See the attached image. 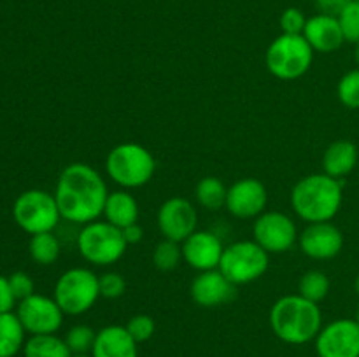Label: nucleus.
Returning a JSON list of instances; mask_svg holds the SVG:
<instances>
[{
  "instance_id": "obj_1",
  "label": "nucleus",
  "mask_w": 359,
  "mask_h": 357,
  "mask_svg": "<svg viewBox=\"0 0 359 357\" xmlns=\"http://www.w3.org/2000/svg\"><path fill=\"white\" fill-rule=\"evenodd\" d=\"M109 191L104 177L88 163H72L60 174L55 189L62 219L88 224L104 214Z\"/></svg>"
},
{
  "instance_id": "obj_2",
  "label": "nucleus",
  "mask_w": 359,
  "mask_h": 357,
  "mask_svg": "<svg viewBox=\"0 0 359 357\" xmlns=\"http://www.w3.org/2000/svg\"><path fill=\"white\" fill-rule=\"evenodd\" d=\"M270 328L280 342L305 345L321 331V308L300 294H286L270 308Z\"/></svg>"
},
{
  "instance_id": "obj_3",
  "label": "nucleus",
  "mask_w": 359,
  "mask_h": 357,
  "mask_svg": "<svg viewBox=\"0 0 359 357\" xmlns=\"http://www.w3.org/2000/svg\"><path fill=\"white\" fill-rule=\"evenodd\" d=\"M342 202V182L325 172L300 178L291 191V206L307 224L332 220L339 214Z\"/></svg>"
},
{
  "instance_id": "obj_4",
  "label": "nucleus",
  "mask_w": 359,
  "mask_h": 357,
  "mask_svg": "<svg viewBox=\"0 0 359 357\" xmlns=\"http://www.w3.org/2000/svg\"><path fill=\"white\" fill-rule=\"evenodd\" d=\"M105 172L123 189L146 186L156 172V160L146 147L137 142L118 144L105 158Z\"/></svg>"
},
{
  "instance_id": "obj_5",
  "label": "nucleus",
  "mask_w": 359,
  "mask_h": 357,
  "mask_svg": "<svg viewBox=\"0 0 359 357\" xmlns=\"http://www.w3.org/2000/svg\"><path fill=\"white\" fill-rule=\"evenodd\" d=\"M314 59V49L304 35L280 34L270 42L265 52V65L273 77L294 80L305 76Z\"/></svg>"
},
{
  "instance_id": "obj_6",
  "label": "nucleus",
  "mask_w": 359,
  "mask_h": 357,
  "mask_svg": "<svg viewBox=\"0 0 359 357\" xmlns=\"http://www.w3.org/2000/svg\"><path fill=\"white\" fill-rule=\"evenodd\" d=\"M126 244L123 231L107 220L84 224L77 234V248L84 261L95 266H111L125 255Z\"/></svg>"
},
{
  "instance_id": "obj_7",
  "label": "nucleus",
  "mask_w": 359,
  "mask_h": 357,
  "mask_svg": "<svg viewBox=\"0 0 359 357\" xmlns=\"http://www.w3.org/2000/svg\"><path fill=\"white\" fill-rule=\"evenodd\" d=\"M53 298L65 315L86 314L100 298L98 276L83 266L67 270L56 280Z\"/></svg>"
},
{
  "instance_id": "obj_8",
  "label": "nucleus",
  "mask_w": 359,
  "mask_h": 357,
  "mask_svg": "<svg viewBox=\"0 0 359 357\" xmlns=\"http://www.w3.org/2000/svg\"><path fill=\"white\" fill-rule=\"evenodd\" d=\"M269 252L255 240H241L224 247L219 270L235 286H244L262 279L269 270Z\"/></svg>"
},
{
  "instance_id": "obj_9",
  "label": "nucleus",
  "mask_w": 359,
  "mask_h": 357,
  "mask_svg": "<svg viewBox=\"0 0 359 357\" xmlns=\"http://www.w3.org/2000/svg\"><path fill=\"white\" fill-rule=\"evenodd\" d=\"M13 216L18 226L30 234L53 231L62 219L55 195L42 189H28L14 202Z\"/></svg>"
},
{
  "instance_id": "obj_10",
  "label": "nucleus",
  "mask_w": 359,
  "mask_h": 357,
  "mask_svg": "<svg viewBox=\"0 0 359 357\" xmlns=\"http://www.w3.org/2000/svg\"><path fill=\"white\" fill-rule=\"evenodd\" d=\"M255 241L269 254H283L293 248L298 240L297 224L287 214L270 210L258 216L252 224Z\"/></svg>"
},
{
  "instance_id": "obj_11",
  "label": "nucleus",
  "mask_w": 359,
  "mask_h": 357,
  "mask_svg": "<svg viewBox=\"0 0 359 357\" xmlns=\"http://www.w3.org/2000/svg\"><path fill=\"white\" fill-rule=\"evenodd\" d=\"M18 317L30 335H56L63 324V310L55 298L32 294L20 301Z\"/></svg>"
},
{
  "instance_id": "obj_12",
  "label": "nucleus",
  "mask_w": 359,
  "mask_h": 357,
  "mask_svg": "<svg viewBox=\"0 0 359 357\" xmlns=\"http://www.w3.org/2000/svg\"><path fill=\"white\" fill-rule=\"evenodd\" d=\"M314 346L318 357H359V324L354 318H337L323 326Z\"/></svg>"
},
{
  "instance_id": "obj_13",
  "label": "nucleus",
  "mask_w": 359,
  "mask_h": 357,
  "mask_svg": "<svg viewBox=\"0 0 359 357\" xmlns=\"http://www.w3.org/2000/svg\"><path fill=\"white\" fill-rule=\"evenodd\" d=\"M198 212L189 200L174 196L161 203L158 210V230L167 240L182 244L189 234L196 231Z\"/></svg>"
},
{
  "instance_id": "obj_14",
  "label": "nucleus",
  "mask_w": 359,
  "mask_h": 357,
  "mask_svg": "<svg viewBox=\"0 0 359 357\" xmlns=\"http://www.w3.org/2000/svg\"><path fill=\"white\" fill-rule=\"evenodd\" d=\"M269 192L258 178H241L228 188L226 209L237 219H256L265 212Z\"/></svg>"
},
{
  "instance_id": "obj_15",
  "label": "nucleus",
  "mask_w": 359,
  "mask_h": 357,
  "mask_svg": "<svg viewBox=\"0 0 359 357\" xmlns=\"http://www.w3.org/2000/svg\"><path fill=\"white\" fill-rule=\"evenodd\" d=\"M298 245L307 258L325 261L339 255L344 248V234L332 220L311 223L298 234Z\"/></svg>"
},
{
  "instance_id": "obj_16",
  "label": "nucleus",
  "mask_w": 359,
  "mask_h": 357,
  "mask_svg": "<svg viewBox=\"0 0 359 357\" xmlns=\"http://www.w3.org/2000/svg\"><path fill=\"white\" fill-rule=\"evenodd\" d=\"M237 293V286L223 275L219 268L200 272L189 286L191 300L202 308H216L230 303Z\"/></svg>"
},
{
  "instance_id": "obj_17",
  "label": "nucleus",
  "mask_w": 359,
  "mask_h": 357,
  "mask_svg": "<svg viewBox=\"0 0 359 357\" xmlns=\"http://www.w3.org/2000/svg\"><path fill=\"white\" fill-rule=\"evenodd\" d=\"M182 261L188 262L196 272H209L219 268L221 255H223V241L217 234L210 231H198L189 234L181 244Z\"/></svg>"
},
{
  "instance_id": "obj_18",
  "label": "nucleus",
  "mask_w": 359,
  "mask_h": 357,
  "mask_svg": "<svg viewBox=\"0 0 359 357\" xmlns=\"http://www.w3.org/2000/svg\"><path fill=\"white\" fill-rule=\"evenodd\" d=\"M305 37V41L311 44V48L314 49V52H328L337 51V49L342 48V44L346 42L342 34V28H340L339 18L328 16V14H314L307 20L305 24V30L302 34Z\"/></svg>"
},
{
  "instance_id": "obj_19",
  "label": "nucleus",
  "mask_w": 359,
  "mask_h": 357,
  "mask_svg": "<svg viewBox=\"0 0 359 357\" xmlns=\"http://www.w3.org/2000/svg\"><path fill=\"white\" fill-rule=\"evenodd\" d=\"M93 357H139V343L130 336L125 326H105L97 331Z\"/></svg>"
},
{
  "instance_id": "obj_20",
  "label": "nucleus",
  "mask_w": 359,
  "mask_h": 357,
  "mask_svg": "<svg viewBox=\"0 0 359 357\" xmlns=\"http://www.w3.org/2000/svg\"><path fill=\"white\" fill-rule=\"evenodd\" d=\"M358 156L356 144L351 140H335L323 154V170L330 177L342 178L356 168Z\"/></svg>"
},
{
  "instance_id": "obj_21",
  "label": "nucleus",
  "mask_w": 359,
  "mask_h": 357,
  "mask_svg": "<svg viewBox=\"0 0 359 357\" xmlns=\"http://www.w3.org/2000/svg\"><path fill=\"white\" fill-rule=\"evenodd\" d=\"M102 216L112 226L123 230V227L130 226V224L139 223V202L126 189L112 191L109 192L107 200H105L104 214Z\"/></svg>"
},
{
  "instance_id": "obj_22",
  "label": "nucleus",
  "mask_w": 359,
  "mask_h": 357,
  "mask_svg": "<svg viewBox=\"0 0 359 357\" xmlns=\"http://www.w3.org/2000/svg\"><path fill=\"white\" fill-rule=\"evenodd\" d=\"M25 328L13 312L0 314V357H14L25 346Z\"/></svg>"
},
{
  "instance_id": "obj_23",
  "label": "nucleus",
  "mask_w": 359,
  "mask_h": 357,
  "mask_svg": "<svg viewBox=\"0 0 359 357\" xmlns=\"http://www.w3.org/2000/svg\"><path fill=\"white\" fill-rule=\"evenodd\" d=\"M25 357H72L65 340L56 335H32L25 342Z\"/></svg>"
},
{
  "instance_id": "obj_24",
  "label": "nucleus",
  "mask_w": 359,
  "mask_h": 357,
  "mask_svg": "<svg viewBox=\"0 0 359 357\" xmlns=\"http://www.w3.org/2000/svg\"><path fill=\"white\" fill-rule=\"evenodd\" d=\"M226 195L228 188L223 184V181L217 177H203L200 178L198 184L195 188V198L200 206L216 212L226 205Z\"/></svg>"
},
{
  "instance_id": "obj_25",
  "label": "nucleus",
  "mask_w": 359,
  "mask_h": 357,
  "mask_svg": "<svg viewBox=\"0 0 359 357\" xmlns=\"http://www.w3.org/2000/svg\"><path fill=\"white\" fill-rule=\"evenodd\" d=\"M330 287H332V282H330L328 275L321 270H311V272L304 273L298 282V294L304 298H307L312 303H321L330 293Z\"/></svg>"
},
{
  "instance_id": "obj_26",
  "label": "nucleus",
  "mask_w": 359,
  "mask_h": 357,
  "mask_svg": "<svg viewBox=\"0 0 359 357\" xmlns=\"http://www.w3.org/2000/svg\"><path fill=\"white\" fill-rule=\"evenodd\" d=\"M30 255L37 265L49 266L58 259L60 241L53 234V231L32 234L30 240Z\"/></svg>"
},
{
  "instance_id": "obj_27",
  "label": "nucleus",
  "mask_w": 359,
  "mask_h": 357,
  "mask_svg": "<svg viewBox=\"0 0 359 357\" xmlns=\"http://www.w3.org/2000/svg\"><path fill=\"white\" fill-rule=\"evenodd\" d=\"M182 261V247L179 241L174 240H163L154 247L153 251V265L156 266L160 272H172L179 266Z\"/></svg>"
},
{
  "instance_id": "obj_28",
  "label": "nucleus",
  "mask_w": 359,
  "mask_h": 357,
  "mask_svg": "<svg viewBox=\"0 0 359 357\" xmlns=\"http://www.w3.org/2000/svg\"><path fill=\"white\" fill-rule=\"evenodd\" d=\"M63 340H65L72 356L74 354H91L95 340H97V331L88 324H76L67 331Z\"/></svg>"
},
{
  "instance_id": "obj_29",
  "label": "nucleus",
  "mask_w": 359,
  "mask_h": 357,
  "mask_svg": "<svg viewBox=\"0 0 359 357\" xmlns=\"http://www.w3.org/2000/svg\"><path fill=\"white\" fill-rule=\"evenodd\" d=\"M337 94L344 107L358 111L359 108V69L349 70L340 77L337 84Z\"/></svg>"
},
{
  "instance_id": "obj_30",
  "label": "nucleus",
  "mask_w": 359,
  "mask_h": 357,
  "mask_svg": "<svg viewBox=\"0 0 359 357\" xmlns=\"http://www.w3.org/2000/svg\"><path fill=\"white\" fill-rule=\"evenodd\" d=\"M339 23L342 28V34L346 42L351 44H358L359 42V2L351 0L342 13L339 14Z\"/></svg>"
},
{
  "instance_id": "obj_31",
  "label": "nucleus",
  "mask_w": 359,
  "mask_h": 357,
  "mask_svg": "<svg viewBox=\"0 0 359 357\" xmlns=\"http://www.w3.org/2000/svg\"><path fill=\"white\" fill-rule=\"evenodd\" d=\"M126 331L130 332L133 340L137 343H144L147 340L153 338L154 329H156V324H154L153 317L147 314H137L133 317H130V321L126 322Z\"/></svg>"
},
{
  "instance_id": "obj_32",
  "label": "nucleus",
  "mask_w": 359,
  "mask_h": 357,
  "mask_svg": "<svg viewBox=\"0 0 359 357\" xmlns=\"http://www.w3.org/2000/svg\"><path fill=\"white\" fill-rule=\"evenodd\" d=\"M98 289H100V298L116 300V298H121L125 294L126 280L118 272L104 273V275L98 276Z\"/></svg>"
},
{
  "instance_id": "obj_33",
  "label": "nucleus",
  "mask_w": 359,
  "mask_h": 357,
  "mask_svg": "<svg viewBox=\"0 0 359 357\" xmlns=\"http://www.w3.org/2000/svg\"><path fill=\"white\" fill-rule=\"evenodd\" d=\"M307 20L309 18L298 7H287L280 14L279 24L283 28V34L302 35L305 30V24H307Z\"/></svg>"
},
{
  "instance_id": "obj_34",
  "label": "nucleus",
  "mask_w": 359,
  "mask_h": 357,
  "mask_svg": "<svg viewBox=\"0 0 359 357\" xmlns=\"http://www.w3.org/2000/svg\"><path fill=\"white\" fill-rule=\"evenodd\" d=\"M11 289L16 300H25V298L32 296L34 293V280L30 279V275L25 272H16L9 276Z\"/></svg>"
},
{
  "instance_id": "obj_35",
  "label": "nucleus",
  "mask_w": 359,
  "mask_h": 357,
  "mask_svg": "<svg viewBox=\"0 0 359 357\" xmlns=\"http://www.w3.org/2000/svg\"><path fill=\"white\" fill-rule=\"evenodd\" d=\"M16 298H14L13 289H11L9 279L0 275V314H7L14 308Z\"/></svg>"
},
{
  "instance_id": "obj_36",
  "label": "nucleus",
  "mask_w": 359,
  "mask_h": 357,
  "mask_svg": "<svg viewBox=\"0 0 359 357\" xmlns=\"http://www.w3.org/2000/svg\"><path fill=\"white\" fill-rule=\"evenodd\" d=\"M316 7L321 14H328V16H339L344 10V7L351 2V0H314Z\"/></svg>"
},
{
  "instance_id": "obj_37",
  "label": "nucleus",
  "mask_w": 359,
  "mask_h": 357,
  "mask_svg": "<svg viewBox=\"0 0 359 357\" xmlns=\"http://www.w3.org/2000/svg\"><path fill=\"white\" fill-rule=\"evenodd\" d=\"M121 231H123V237H125L126 244H128V245L139 244V241L142 240V237H144V230H142V226H140L139 223L130 224V226L123 227Z\"/></svg>"
},
{
  "instance_id": "obj_38",
  "label": "nucleus",
  "mask_w": 359,
  "mask_h": 357,
  "mask_svg": "<svg viewBox=\"0 0 359 357\" xmlns=\"http://www.w3.org/2000/svg\"><path fill=\"white\" fill-rule=\"evenodd\" d=\"M354 59H356V63L359 66V42L356 44V49H354Z\"/></svg>"
},
{
  "instance_id": "obj_39",
  "label": "nucleus",
  "mask_w": 359,
  "mask_h": 357,
  "mask_svg": "<svg viewBox=\"0 0 359 357\" xmlns=\"http://www.w3.org/2000/svg\"><path fill=\"white\" fill-rule=\"evenodd\" d=\"M354 290H356V294L359 296V273H358L356 280H354Z\"/></svg>"
},
{
  "instance_id": "obj_40",
  "label": "nucleus",
  "mask_w": 359,
  "mask_h": 357,
  "mask_svg": "<svg viewBox=\"0 0 359 357\" xmlns=\"http://www.w3.org/2000/svg\"><path fill=\"white\" fill-rule=\"evenodd\" d=\"M72 357H93L91 354H74Z\"/></svg>"
},
{
  "instance_id": "obj_41",
  "label": "nucleus",
  "mask_w": 359,
  "mask_h": 357,
  "mask_svg": "<svg viewBox=\"0 0 359 357\" xmlns=\"http://www.w3.org/2000/svg\"><path fill=\"white\" fill-rule=\"evenodd\" d=\"M354 321H356L358 324H359V308H358V312H356V318H354Z\"/></svg>"
},
{
  "instance_id": "obj_42",
  "label": "nucleus",
  "mask_w": 359,
  "mask_h": 357,
  "mask_svg": "<svg viewBox=\"0 0 359 357\" xmlns=\"http://www.w3.org/2000/svg\"><path fill=\"white\" fill-rule=\"evenodd\" d=\"M356 2H359V0H356Z\"/></svg>"
}]
</instances>
